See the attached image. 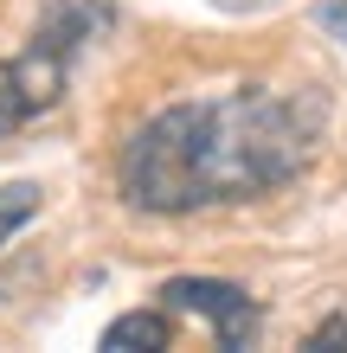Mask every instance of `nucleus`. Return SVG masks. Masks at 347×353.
<instances>
[{"instance_id": "nucleus-4", "label": "nucleus", "mask_w": 347, "mask_h": 353, "mask_svg": "<svg viewBox=\"0 0 347 353\" xmlns=\"http://www.w3.org/2000/svg\"><path fill=\"white\" fill-rule=\"evenodd\" d=\"M135 347H174V308H129L103 327V353H135Z\"/></svg>"}, {"instance_id": "nucleus-2", "label": "nucleus", "mask_w": 347, "mask_h": 353, "mask_svg": "<svg viewBox=\"0 0 347 353\" xmlns=\"http://www.w3.org/2000/svg\"><path fill=\"white\" fill-rule=\"evenodd\" d=\"M103 19L110 13L90 7V0H58V19H46L32 46L0 65V135L26 129L32 116H46L52 103L65 97V58H71V46L90 26H103Z\"/></svg>"}, {"instance_id": "nucleus-1", "label": "nucleus", "mask_w": 347, "mask_h": 353, "mask_svg": "<svg viewBox=\"0 0 347 353\" xmlns=\"http://www.w3.org/2000/svg\"><path fill=\"white\" fill-rule=\"evenodd\" d=\"M315 148V116L277 90H232L168 103L122 141V193L148 212H199V205L251 199L296 180Z\"/></svg>"}, {"instance_id": "nucleus-3", "label": "nucleus", "mask_w": 347, "mask_h": 353, "mask_svg": "<svg viewBox=\"0 0 347 353\" xmlns=\"http://www.w3.org/2000/svg\"><path fill=\"white\" fill-rule=\"evenodd\" d=\"M161 302L174 308V315H199L212 327L219 347H251L257 334V302L244 296L238 283H219V276H174L161 289Z\"/></svg>"}, {"instance_id": "nucleus-6", "label": "nucleus", "mask_w": 347, "mask_h": 353, "mask_svg": "<svg viewBox=\"0 0 347 353\" xmlns=\"http://www.w3.org/2000/svg\"><path fill=\"white\" fill-rule=\"evenodd\" d=\"M315 26L335 32L341 46H347V0H321V7H315Z\"/></svg>"}, {"instance_id": "nucleus-7", "label": "nucleus", "mask_w": 347, "mask_h": 353, "mask_svg": "<svg viewBox=\"0 0 347 353\" xmlns=\"http://www.w3.org/2000/svg\"><path fill=\"white\" fill-rule=\"evenodd\" d=\"M309 347H347V315H328V321L309 334Z\"/></svg>"}, {"instance_id": "nucleus-5", "label": "nucleus", "mask_w": 347, "mask_h": 353, "mask_svg": "<svg viewBox=\"0 0 347 353\" xmlns=\"http://www.w3.org/2000/svg\"><path fill=\"white\" fill-rule=\"evenodd\" d=\"M32 212H39V186H32V180L0 186V244H7L19 225H32Z\"/></svg>"}]
</instances>
